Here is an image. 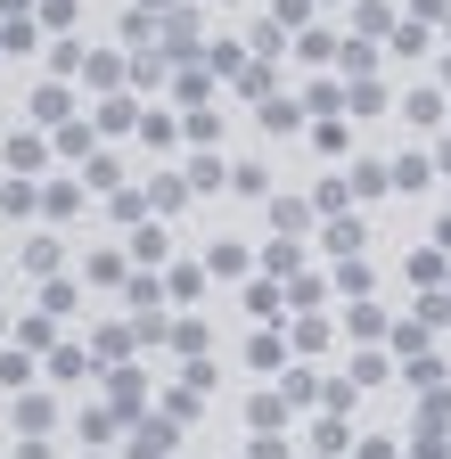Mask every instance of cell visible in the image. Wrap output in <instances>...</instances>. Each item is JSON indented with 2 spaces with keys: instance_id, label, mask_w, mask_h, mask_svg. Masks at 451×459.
<instances>
[{
  "instance_id": "1",
  "label": "cell",
  "mask_w": 451,
  "mask_h": 459,
  "mask_svg": "<svg viewBox=\"0 0 451 459\" xmlns=\"http://www.w3.org/2000/svg\"><path fill=\"white\" fill-rule=\"evenodd\" d=\"M49 148H58V140H41V132H9V140H0V164H9L17 181H41V172H49Z\"/></svg>"
},
{
  "instance_id": "2",
  "label": "cell",
  "mask_w": 451,
  "mask_h": 459,
  "mask_svg": "<svg viewBox=\"0 0 451 459\" xmlns=\"http://www.w3.org/2000/svg\"><path fill=\"white\" fill-rule=\"evenodd\" d=\"M345 336H353V344H377V336H394L386 304H377V296H345Z\"/></svg>"
},
{
  "instance_id": "3",
  "label": "cell",
  "mask_w": 451,
  "mask_h": 459,
  "mask_svg": "<svg viewBox=\"0 0 451 459\" xmlns=\"http://www.w3.org/2000/svg\"><path fill=\"white\" fill-rule=\"evenodd\" d=\"M403 124L411 132H443V82H411L403 91Z\"/></svg>"
},
{
  "instance_id": "4",
  "label": "cell",
  "mask_w": 451,
  "mask_h": 459,
  "mask_svg": "<svg viewBox=\"0 0 451 459\" xmlns=\"http://www.w3.org/2000/svg\"><path fill=\"white\" fill-rule=\"evenodd\" d=\"M41 361H49V385H82L91 369H107L99 353H82V344H49V353H41Z\"/></svg>"
},
{
  "instance_id": "5",
  "label": "cell",
  "mask_w": 451,
  "mask_h": 459,
  "mask_svg": "<svg viewBox=\"0 0 451 459\" xmlns=\"http://www.w3.org/2000/svg\"><path fill=\"white\" fill-rule=\"evenodd\" d=\"M411 287H419V296H435V287H451V263H443V247H411Z\"/></svg>"
},
{
  "instance_id": "6",
  "label": "cell",
  "mask_w": 451,
  "mask_h": 459,
  "mask_svg": "<svg viewBox=\"0 0 451 459\" xmlns=\"http://www.w3.org/2000/svg\"><path fill=\"white\" fill-rule=\"evenodd\" d=\"M66 115H74V91H66V82H41V91H33V132H58Z\"/></svg>"
},
{
  "instance_id": "7",
  "label": "cell",
  "mask_w": 451,
  "mask_h": 459,
  "mask_svg": "<svg viewBox=\"0 0 451 459\" xmlns=\"http://www.w3.org/2000/svg\"><path fill=\"white\" fill-rule=\"evenodd\" d=\"M9 427H17V435H49V427H58V402H49V394H17Z\"/></svg>"
},
{
  "instance_id": "8",
  "label": "cell",
  "mask_w": 451,
  "mask_h": 459,
  "mask_svg": "<svg viewBox=\"0 0 451 459\" xmlns=\"http://www.w3.org/2000/svg\"><path fill=\"white\" fill-rule=\"evenodd\" d=\"M107 402H116V411H148V377L132 361H116V369H107Z\"/></svg>"
},
{
  "instance_id": "9",
  "label": "cell",
  "mask_w": 451,
  "mask_h": 459,
  "mask_svg": "<svg viewBox=\"0 0 451 459\" xmlns=\"http://www.w3.org/2000/svg\"><path fill=\"white\" fill-rule=\"evenodd\" d=\"M312 197H271V230H279V238H304V230H312Z\"/></svg>"
},
{
  "instance_id": "10",
  "label": "cell",
  "mask_w": 451,
  "mask_h": 459,
  "mask_svg": "<svg viewBox=\"0 0 451 459\" xmlns=\"http://www.w3.org/2000/svg\"><path fill=\"white\" fill-rule=\"evenodd\" d=\"M386 189H394V156H361V164H353V197L369 205V197H386Z\"/></svg>"
},
{
  "instance_id": "11",
  "label": "cell",
  "mask_w": 451,
  "mask_h": 459,
  "mask_svg": "<svg viewBox=\"0 0 451 459\" xmlns=\"http://www.w3.org/2000/svg\"><path fill=\"white\" fill-rule=\"evenodd\" d=\"M304 115H312L304 99H263V132H271V140H288V132H304Z\"/></svg>"
},
{
  "instance_id": "12",
  "label": "cell",
  "mask_w": 451,
  "mask_h": 459,
  "mask_svg": "<svg viewBox=\"0 0 451 459\" xmlns=\"http://www.w3.org/2000/svg\"><path fill=\"white\" fill-rule=\"evenodd\" d=\"M411 459H451V427L419 411V427H411Z\"/></svg>"
},
{
  "instance_id": "13",
  "label": "cell",
  "mask_w": 451,
  "mask_h": 459,
  "mask_svg": "<svg viewBox=\"0 0 451 459\" xmlns=\"http://www.w3.org/2000/svg\"><path fill=\"white\" fill-rule=\"evenodd\" d=\"M116 427H124V411H116V402H91V411L74 419V435H82V443H116Z\"/></svg>"
},
{
  "instance_id": "14",
  "label": "cell",
  "mask_w": 451,
  "mask_h": 459,
  "mask_svg": "<svg viewBox=\"0 0 451 459\" xmlns=\"http://www.w3.org/2000/svg\"><path fill=\"white\" fill-rule=\"evenodd\" d=\"M164 255H173V230H164V221H140V238H132V263H140V271H156Z\"/></svg>"
},
{
  "instance_id": "15",
  "label": "cell",
  "mask_w": 451,
  "mask_h": 459,
  "mask_svg": "<svg viewBox=\"0 0 451 459\" xmlns=\"http://www.w3.org/2000/svg\"><path fill=\"white\" fill-rule=\"evenodd\" d=\"M17 263H25V279H58L66 247H58V238H25V255H17Z\"/></svg>"
},
{
  "instance_id": "16",
  "label": "cell",
  "mask_w": 451,
  "mask_h": 459,
  "mask_svg": "<svg viewBox=\"0 0 451 459\" xmlns=\"http://www.w3.org/2000/svg\"><path fill=\"white\" fill-rule=\"evenodd\" d=\"M140 197H148L156 213H173V205L189 197V172H148V189H140Z\"/></svg>"
},
{
  "instance_id": "17",
  "label": "cell",
  "mask_w": 451,
  "mask_h": 459,
  "mask_svg": "<svg viewBox=\"0 0 451 459\" xmlns=\"http://www.w3.org/2000/svg\"><path fill=\"white\" fill-rule=\"evenodd\" d=\"M17 344H25V353H49V344H58V320H49V312L33 304V312L17 320Z\"/></svg>"
},
{
  "instance_id": "18",
  "label": "cell",
  "mask_w": 451,
  "mask_h": 459,
  "mask_svg": "<svg viewBox=\"0 0 451 459\" xmlns=\"http://www.w3.org/2000/svg\"><path fill=\"white\" fill-rule=\"evenodd\" d=\"M33 361H41V353L9 344V353H0V385H9V394H33Z\"/></svg>"
},
{
  "instance_id": "19",
  "label": "cell",
  "mask_w": 451,
  "mask_h": 459,
  "mask_svg": "<svg viewBox=\"0 0 451 459\" xmlns=\"http://www.w3.org/2000/svg\"><path fill=\"white\" fill-rule=\"evenodd\" d=\"M361 238H369V230H361V213H336V221L320 230V247H328V255H353Z\"/></svg>"
},
{
  "instance_id": "20",
  "label": "cell",
  "mask_w": 451,
  "mask_h": 459,
  "mask_svg": "<svg viewBox=\"0 0 451 459\" xmlns=\"http://www.w3.org/2000/svg\"><path fill=\"white\" fill-rule=\"evenodd\" d=\"M345 377H353V385L369 394V385H386V377H394V361H386L377 344H369V353H353V361H345Z\"/></svg>"
},
{
  "instance_id": "21",
  "label": "cell",
  "mask_w": 451,
  "mask_h": 459,
  "mask_svg": "<svg viewBox=\"0 0 451 459\" xmlns=\"http://www.w3.org/2000/svg\"><path fill=\"white\" fill-rule=\"evenodd\" d=\"M247 312H255V320H279V312H288V287H271V279H247Z\"/></svg>"
},
{
  "instance_id": "22",
  "label": "cell",
  "mask_w": 451,
  "mask_h": 459,
  "mask_svg": "<svg viewBox=\"0 0 451 459\" xmlns=\"http://www.w3.org/2000/svg\"><path fill=\"white\" fill-rule=\"evenodd\" d=\"M221 181H230V164H221V156H205V148H197V156H189V189H197V197H213Z\"/></svg>"
},
{
  "instance_id": "23",
  "label": "cell",
  "mask_w": 451,
  "mask_h": 459,
  "mask_svg": "<svg viewBox=\"0 0 451 459\" xmlns=\"http://www.w3.org/2000/svg\"><path fill=\"white\" fill-rule=\"evenodd\" d=\"M58 156H99V124H58Z\"/></svg>"
},
{
  "instance_id": "24",
  "label": "cell",
  "mask_w": 451,
  "mask_h": 459,
  "mask_svg": "<svg viewBox=\"0 0 451 459\" xmlns=\"http://www.w3.org/2000/svg\"><path fill=\"white\" fill-rule=\"evenodd\" d=\"M403 385H411V394H443V361H435V353L403 361Z\"/></svg>"
},
{
  "instance_id": "25",
  "label": "cell",
  "mask_w": 451,
  "mask_h": 459,
  "mask_svg": "<svg viewBox=\"0 0 451 459\" xmlns=\"http://www.w3.org/2000/svg\"><path fill=\"white\" fill-rule=\"evenodd\" d=\"M312 205H320V213L336 221V213L353 205V172H336V181H320V189H312Z\"/></svg>"
},
{
  "instance_id": "26",
  "label": "cell",
  "mask_w": 451,
  "mask_h": 459,
  "mask_svg": "<svg viewBox=\"0 0 451 459\" xmlns=\"http://www.w3.org/2000/svg\"><path fill=\"white\" fill-rule=\"evenodd\" d=\"M164 287H173V304H197V296H205V271H197V263H173V271H164Z\"/></svg>"
},
{
  "instance_id": "27",
  "label": "cell",
  "mask_w": 451,
  "mask_h": 459,
  "mask_svg": "<svg viewBox=\"0 0 451 459\" xmlns=\"http://www.w3.org/2000/svg\"><path fill=\"white\" fill-rule=\"evenodd\" d=\"M279 394H288V402H296V411H312V402H328V385H320L312 369H288V385H279Z\"/></svg>"
},
{
  "instance_id": "28",
  "label": "cell",
  "mask_w": 451,
  "mask_h": 459,
  "mask_svg": "<svg viewBox=\"0 0 451 459\" xmlns=\"http://www.w3.org/2000/svg\"><path fill=\"white\" fill-rule=\"evenodd\" d=\"M132 124H140V107L107 91V99H99V132H132Z\"/></svg>"
},
{
  "instance_id": "29",
  "label": "cell",
  "mask_w": 451,
  "mask_h": 459,
  "mask_svg": "<svg viewBox=\"0 0 451 459\" xmlns=\"http://www.w3.org/2000/svg\"><path fill=\"white\" fill-rule=\"evenodd\" d=\"M74 296H82L74 279H41V312H49V320H66V312H74Z\"/></svg>"
},
{
  "instance_id": "30",
  "label": "cell",
  "mask_w": 451,
  "mask_h": 459,
  "mask_svg": "<svg viewBox=\"0 0 451 459\" xmlns=\"http://www.w3.org/2000/svg\"><path fill=\"white\" fill-rule=\"evenodd\" d=\"M435 181V156H394V189H427Z\"/></svg>"
},
{
  "instance_id": "31",
  "label": "cell",
  "mask_w": 451,
  "mask_h": 459,
  "mask_svg": "<svg viewBox=\"0 0 451 459\" xmlns=\"http://www.w3.org/2000/svg\"><path fill=\"white\" fill-rule=\"evenodd\" d=\"M173 91H181V107H213V74H197V66H181Z\"/></svg>"
},
{
  "instance_id": "32",
  "label": "cell",
  "mask_w": 451,
  "mask_h": 459,
  "mask_svg": "<svg viewBox=\"0 0 451 459\" xmlns=\"http://www.w3.org/2000/svg\"><path fill=\"white\" fill-rule=\"evenodd\" d=\"M140 140H148V148H173V140H181V124H173L164 107H148V115H140Z\"/></svg>"
},
{
  "instance_id": "33",
  "label": "cell",
  "mask_w": 451,
  "mask_h": 459,
  "mask_svg": "<svg viewBox=\"0 0 451 459\" xmlns=\"http://www.w3.org/2000/svg\"><path fill=\"white\" fill-rule=\"evenodd\" d=\"M279 361H288V344H279V336H247V369H279Z\"/></svg>"
},
{
  "instance_id": "34",
  "label": "cell",
  "mask_w": 451,
  "mask_h": 459,
  "mask_svg": "<svg viewBox=\"0 0 451 459\" xmlns=\"http://www.w3.org/2000/svg\"><path fill=\"white\" fill-rule=\"evenodd\" d=\"M312 148H328V156H345V148H353V132L336 124V115H320V124H312Z\"/></svg>"
},
{
  "instance_id": "35",
  "label": "cell",
  "mask_w": 451,
  "mask_h": 459,
  "mask_svg": "<svg viewBox=\"0 0 451 459\" xmlns=\"http://www.w3.org/2000/svg\"><path fill=\"white\" fill-rule=\"evenodd\" d=\"M230 189H247V197H271V172L247 156V164H230Z\"/></svg>"
},
{
  "instance_id": "36",
  "label": "cell",
  "mask_w": 451,
  "mask_h": 459,
  "mask_svg": "<svg viewBox=\"0 0 451 459\" xmlns=\"http://www.w3.org/2000/svg\"><path fill=\"white\" fill-rule=\"evenodd\" d=\"M91 279H99V287H116V279H132V255H107V247H99V255H91Z\"/></svg>"
},
{
  "instance_id": "37",
  "label": "cell",
  "mask_w": 451,
  "mask_h": 459,
  "mask_svg": "<svg viewBox=\"0 0 451 459\" xmlns=\"http://www.w3.org/2000/svg\"><path fill=\"white\" fill-rule=\"evenodd\" d=\"M82 74H91V91H116V74H124V66H116L107 49H91V57H82Z\"/></svg>"
},
{
  "instance_id": "38",
  "label": "cell",
  "mask_w": 451,
  "mask_h": 459,
  "mask_svg": "<svg viewBox=\"0 0 451 459\" xmlns=\"http://www.w3.org/2000/svg\"><path fill=\"white\" fill-rule=\"evenodd\" d=\"M205 263H213V271H221V279H247V247H230V238H221V247H213V255H205Z\"/></svg>"
},
{
  "instance_id": "39",
  "label": "cell",
  "mask_w": 451,
  "mask_h": 459,
  "mask_svg": "<svg viewBox=\"0 0 451 459\" xmlns=\"http://www.w3.org/2000/svg\"><path fill=\"white\" fill-rule=\"evenodd\" d=\"M296 353H328V320H312V312L296 320Z\"/></svg>"
},
{
  "instance_id": "40",
  "label": "cell",
  "mask_w": 451,
  "mask_h": 459,
  "mask_svg": "<svg viewBox=\"0 0 451 459\" xmlns=\"http://www.w3.org/2000/svg\"><path fill=\"white\" fill-rule=\"evenodd\" d=\"M33 41H41V33H33V17H9V25H0V49H9V57H17V49H33Z\"/></svg>"
},
{
  "instance_id": "41",
  "label": "cell",
  "mask_w": 451,
  "mask_h": 459,
  "mask_svg": "<svg viewBox=\"0 0 451 459\" xmlns=\"http://www.w3.org/2000/svg\"><path fill=\"white\" fill-rule=\"evenodd\" d=\"M33 205H41V189H25V181H9V189H0V213H17V221H25Z\"/></svg>"
},
{
  "instance_id": "42",
  "label": "cell",
  "mask_w": 451,
  "mask_h": 459,
  "mask_svg": "<svg viewBox=\"0 0 451 459\" xmlns=\"http://www.w3.org/2000/svg\"><path fill=\"white\" fill-rule=\"evenodd\" d=\"M173 353H189V361L205 353V328H197V320H173Z\"/></svg>"
},
{
  "instance_id": "43",
  "label": "cell",
  "mask_w": 451,
  "mask_h": 459,
  "mask_svg": "<svg viewBox=\"0 0 451 459\" xmlns=\"http://www.w3.org/2000/svg\"><path fill=\"white\" fill-rule=\"evenodd\" d=\"M353 33H386V41H394V9H386V0H369V9H361V25H353Z\"/></svg>"
},
{
  "instance_id": "44",
  "label": "cell",
  "mask_w": 451,
  "mask_h": 459,
  "mask_svg": "<svg viewBox=\"0 0 451 459\" xmlns=\"http://www.w3.org/2000/svg\"><path fill=\"white\" fill-rule=\"evenodd\" d=\"M336 296H369V263H345V271H336Z\"/></svg>"
},
{
  "instance_id": "45",
  "label": "cell",
  "mask_w": 451,
  "mask_h": 459,
  "mask_svg": "<svg viewBox=\"0 0 451 459\" xmlns=\"http://www.w3.org/2000/svg\"><path fill=\"white\" fill-rule=\"evenodd\" d=\"M41 205H49V213H74V205H82V189H66V181H49V189H41Z\"/></svg>"
},
{
  "instance_id": "46",
  "label": "cell",
  "mask_w": 451,
  "mask_h": 459,
  "mask_svg": "<svg viewBox=\"0 0 451 459\" xmlns=\"http://www.w3.org/2000/svg\"><path fill=\"white\" fill-rule=\"evenodd\" d=\"M312 17V0H271V25H304Z\"/></svg>"
},
{
  "instance_id": "47",
  "label": "cell",
  "mask_w": 451,
  "mask_h": 459,
  "mask_svg": "<svg viewBox=\"0 0 451 459\" xmlns=\"http://www.w3.org/2000/svg\"><path fill=\"white\" fill-rule=\"evenodd\" d=\"M353 459H394V443H386V435H361V443H353Z\"/></svg>"
},
{
  "instance_id": "48",
  "label": "cell",
  "mask_w": 451,
  "mask_h": 459,
  "mask_svg": "<svg viewBox=\"0 0 451 459\" xmlns=\"http://www.w3.org/2000/svg\"><path fill=\"white\" fill-rule=\"evenodd\" d=\"M41 25H74V0H41Z\"/></svg>"
},
{
  "instance_id": "49",
  "label": "cell",
  "mask_w": 451,
  "mask_h": 459,
  "mask_svg": "<svg viewBox=\"0 0 451 459\" xmlns=\"http://www.w3.org/2000/svg\"><path fill=\"white\" fill-rule=\"evenodd\" d=\"M17 459H49V435H17Z\"/></svg>"
},
{
  "instance_id": "50",
  "label": "cell",
  "mask_w": 451,
  "mask_h": 459,
  "mask_svg": "<svg viewBox=\"0 0 451 459\" xmlns=\"http://www.w3.org/2000/svg\"><path fill=\"white\" fill-rule=\"evenodd\" d=\"M435 247H443V255H451V213H443V221H435Z\"/></svg>"
},
{
  "instance_id": "51",
  "label": "cell",
  "mask_w": 451,
  "mask_h": 459,
  "mask_svg": "<svg viewBox=\"0 0 451 459\" xmlns=\"http://www.w3.org/2000/svg\"><path fill=\"white\" fill-rule=\"evenodd\" d=\"M435 172H451V140H435Z\"/></svg>"
},
{
  "instance_id": "52",
  "label": "cell",
  "mask_w": 451,
  "mask_h": 459,
  "mask_svg": "<svg viewBox=\"0 0 451 459\" xmlns=\"http://www.w3.org/2000/svg\"><path fill=\"white\" fill-rule=\"evenodd\" d=\"M443 82H451V57H443Z\"/></svg>"
},
{
  "instance_id": "53",
  "label": "cell",
  "mask_w": 451,
  "mask_h": 459,
  "mask_svg": "<svg viewBox=\"0 0 451 459\" xmlns=\"http://www.w3.org/2000/svg\"><path fill=\"white\" fill-rule=\"evenodd\" d=\"M148 9H164V0H148Z\"/></svg>"
},
{
  "instance_id": "54",
  "label": "cell",
  "mask_w": 451,
  "mask_h": 459,
  "mask_svg": "<svg viewBox=\"0 0 451 459\" xmlns=\"http://www.w3.org/2000/svg\"><path fill=\"white\" fill-rule=\"evenodd\" d=\"M443 33H451V17H443Z\"/></svg>"
},
{
  "instance_id": "55",
  "label": "cell",
  "mask_w": 451,
  "mask_h": 459,
  "mask_svg": "<svg viewBox=\"0 0 451 459\" xmlns=\"http://www.w3.org/2000/svg\"><path fill=\"white\" fill-rule=\"evenodd\" d=\"M0 57H9V49H0Z\"/></svg>"
}]
</instances>
